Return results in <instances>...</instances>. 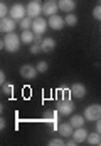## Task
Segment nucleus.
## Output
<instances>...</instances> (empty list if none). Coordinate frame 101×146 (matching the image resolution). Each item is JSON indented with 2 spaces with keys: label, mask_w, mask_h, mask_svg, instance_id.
<instances>
[{
  "label": "nucleus",
  "mask_w": 101,
  "mask_h": 146,
  "mask_svg": "<svg viewBox=\"0 0 101 146\" xmlns=\"http://www.w3.org/2000/svg\"><path fill=\"white\" fill-rule=\"evenodd\" d=\"M0 82H2V85H5V75H3V72L0 73Z\"/></svg>",
  "instance_id": "obj_29"
},
{
  "label": "nucleus",
  "mask_w": 101,
  "mask_h": 146,
  "mask_svg": "<svg viewBox=\"0 0 101 146\" xmlns=\"http://www.w3.org/2000/svg\"><path fill=\"white\" fill-rule=\"evenodd\" d=\"M64 21H66V24H67V26H71V27L78 24V17H76L74 14H67V15H66V19H64Z\"/></svg>",
  "instance_id": "obj_20"
},
{
  "label": "nucleus",
  "mask_w": 101,
  "mask_h": 146,
  "mask_svg": "<svg viewBox=\"0 0 101 146\" xmlns=\"http://www.w3.org/2000/svg\"><path fill=\"white\" fill-rule=\"evenodd\" d=\"M37 73H39L37 72V66H32V65H24V66H20V76L25 78V80L35 78Z\"/></svg>",
  "instance_id": "obj_8"
},
{
  "label": "nucleus",
  "mask_w": 101,
  "mask_h": 146,
  "mask_svg": "<svg viewBox=\"0 0 101 146\" xmlns=\"http://www.w3.org/2000/svg\"><path fill=\"white\" fill-rule=\"evenodd\" d=\"M5 126H7V122H5V119H2V121H0V129H3Z\"/></svg>",
  "instance_id": "obj_30"
},
{
  "label": "nucleus",
  "mask_w": 101,
  "mask_h": 146,
  "mask_svg": "<svg viewBox=\"0 0 101 146\" xmlns=\"http://www.w3.org/2000/svg\"><path fill=\"white\" fill-rule=\"evenodd\" d=\"M40 48H42L44 53H49V51H52V49L56 48V41H54L52 37H46V39L40 42Z\"/></svg>",
  "instance_id": "obj_15"
},
{
  "label": "nucleus",
  "mask_w": 101,
  "mask_h": 146,
  "mask_svg": "<svg viewBox=\"0 0 101 146\" xmlns=\"http://www.w3.org/2000/svg\"><path fill=\"white\" fill-rule=\"evenodd\" d=\"M84 119L96 122L98 119H101V104H91L84 109Z\"/></svg>",
  "instance_id": "obj_2"
},
{
  "label": "nucleus",
  "mask_w": 101,
  "mask_h": 146,
  "mask_svg": "<svg viewBox=\"0 0 101 146\" xmlns=\"http://www.w3.org/2000/svg\"><path fill=\"white\" fill-rule=\"evenodd\" d=\"M69 122H71V126H72L74 129L83 127V126H84V115H72Z\"/></svg>",
  "instance_id": "obj_17"
},
{
  "label": "nucleus",
  "mask_w": 101,
  "mask_h": 146,
  "mask_svg": "<svg viewBox=\"0 0 101 146\" xmlns=\"http://www.w3.org/2000/svg\"><path fill=\"white\" fill-rule=\"evenodd\" d=\"M20 42H22V39L17 36L15 33H8L7 36L3 37V41H2V48H5L8 53H15V51H19Z\"/></svg>",
  "instance_id": "obj_1"
},
{
  "label": "nucleus",
  "mask_w": 101,
  "mask_h": 146,
  "mask_svg": "<svg viewBox=\"0 0 101 146\" xmlns=\"http://www.w3.org/2000/svg\"><path fill=\"white\" fill-rule=\"evenodd\" d=\"M88 145H100L101 143V134L96 131V133H93V134H88Z\"/></svg>",
  "instance_id": "obj_18"
},
{
  "label": "nucleus",
  "mask_w": 101,
  "mask_h": 146,
  "mask_svg": "<svg viewBox=\"0 0 101 146\" xmlns=\"http://www.w3.org/2000/svg\"><path fill=\"white\" fill-rule=\"evenodd\" d=\"M7 14H10V10H8L7 5L2 2V3H0V17H7Z\"/></svg>",
  "instance_id": "obj_22"
},
{
  "label": "nucleus",
  "mask_w": 101,
  "mask_h": 146,
  "mask_svg": "<svg viewBox=\"0 0 101 146\" xmlns=\"http://www.w3.org/2000/svg\"><path fill=\"white\" fill-rule=\"evenodd\" d=\"M57 131H59V134H61L63 138H72L74 127L71 126V122H63V124H59Z\"/></svg>",
  "instance_id": "obj_11"
},
{
  "label": "nucleus",
  "mask_w": 101,
  "mask_h": 146,
  "mask_svg": "<svg viewBox=\"0 0 101 146\" xmlns=\"http://www.w3.org/2000/svg\"><path fill=\"white\" fill-rule=\"evenodd\" d=\"M57 5H59V10L71 14L74 9H76V2L74 0H57Z\"/></svg>",
  "instance_id": "obj_12"
},
{
  "label": "nucleus",
  "mask_w": 101,
  "mask_h": 146,
  "mask_svg": "<svg viewBox=\"0 0 101 146\" xmlns=\"http://www.w3.org/2000/svg\"><path fill=\"white\" fill-rule=\"evenodd\" d=\"M47 22H49V27H51V29H54V31H61V29L64 27V24H66V21H64L63 17H59L57 14L51 15Z\"/></svg>",
  "instance_id": "obj_9"
},
{
  "label": "nucleus",
  "mask_w": 101,
  "mask_h": 146,
  "mask_svg": "<svg viewBox=\"0 0 101 146\" xmlns=\"http://www.w3.org/2000/svg\"><path fill=\"white\" fill-rule=\"evenodd\" d=\"M56 110L61 114V115H71V112L74 110V102L71 99H61L57 102V107Z\"/></svg>",
  "instance_id": "obj_3"
},
{
  "label": "nucleus",
  "mask_w": 101,
  "mask_h": 146,
  "mask_svg": "<svg viewBox=\"0 0 101 146\" xmlns=\"http://www.w3.org/2000/svg\"><path fill=\"white\" fill-rule=\"evenodd\" d=\"M15 27H17V26H15V19H12L10 15H8V17H2V21H0V31H2V33H5V34L14 33Z\"/></svg>",
  "instance_id": "obj_6"
},
{
  "label": "nucleus",
  "mask_w": 101,
  "mask_h": 146,
  "mask_svg": "<svg viewBox=\"0 0 101 146\" xmlns=\"http://www.w3.org/2000/svg\"><path fill=\"white\" fill-rule=\"evenodd\" d=\"M57 9H59V5H57V2H54V0H47L44 5H42V14L44 15H54V14H57Z\"/></svg>",
  "instance_id": "obj_10"
},
{
  "label": "nucleus",
  "mask_w": 101,
  "mask_h": 146,
  "mask_svg": "<svg viewBox=\"0 0 101 146\" xmlns=\"http://www.w3.org/2000/svg\"><path fill=\"white\" fill-rule=\"evenodd\" d=\"M93 17H94L96 21H101V5L93 9Z\"/></svg>",
  "instance_id": "obj_23"
},
{
  "label": "nucleus",
  "mask_w": 101,
  "mask_h": 146,
  "mask_svg": "<svg viewBox=\"0 0 101 146\" xmlns=\"http://www.w3.org/2000/svg\"><path fill=\"white\" fill-rule=\"evenodd\" d=\"M42 41H44V39H42V34H35V39H34V42H39V44H40Z\"/></svg>",
  "instance_id": "obj_27"
},
{
  "label": "nucleus",
  "mask_w": 101,
  "mask_h": 146,
  "mask_svg": "<svg viewBox=\"0 0 101 146\" xmlns=\"http://www.w3.org/2000/svg\"><path fill=\"white\" fill-rule=\"evenodd\" d=\"M96 131L101 134V119H98V121H96Z\"/></svg>",
  "instance_id": "obj_28"
},
{
  "label": "nucleus",
  "mask_w": 101,
  "mask_h": 146,
  "mask_svg": "<svg viewBox=\"0 0 101 146\" xmlns=\"http://www.w3.org/2000/svg\"><path fill=\"white\" fill-rule=\"evenodd\" d=\"M35 2H39V0H35Z\"/></svg>",
  "instance_id": "obj_31"
},
{
  "label": "nucleus",
  "mask_w": 101,
  "mask_h": 146,
  "mask_svg": "<svg viewBox=\"0 0 101 146\" xmlns=\"http://www.w3.org/2000/svg\"><path fill=\"white\" fill-rule=\"evenodd\" d=\"M88 131L84 129V127H78V129H74V133H72V138L78 141V143H83V141H86L88 139Z\"/></svg>",
  "instance_id": "obj_14"
},
{
  "label": "nucleus",
  "mask_w": 101,
  "mask_h": 146,
  "mask_svg": "<svg viewBox=\"0 0 101 146\" xmlns=\"http://www.w3.org/2000/svg\"><path fill=\"white\" fill-rule=\"evenodd\" d=\"M71 94L76 97V99H83L86 95V87L83 83H72L71 87Z\"/></svg>",
  "instance_id": "obj_13"
},
{
  "label": "nucleus",
  "mask_w": 101,
  "mask_h": 146,
  "mask_svg": "<svg viewBox=\"0 0 101 146\" xmlns=\"http://www.w3.org/2000/svg\"><path fill=\"white\" fill-rule=\"evenodd\" d=\"M31 19H32V17H29V15H27V17H24L22 21H19V22H20L22 31H27L29 27H32V21H31Z\"/></svg>",
  "instance_id": "obj_19"
},
{
  "label": "nucleus",
  "mask_w": 101,
  "mask_h": 146,
  "mask_svg": "<svg viewBox=\"0 0 101 146\" xmlns=\"http://www.w3.org/2000/svg\"><path fill=\"white\" fill-rule=\"evenodd\" d=\"M100 145H101V143H100Z\"/></svg>",
  "instance_id": "obj_33"
},
{
  "label": "nucleus",
  "mask_w": 101,
  "mask_h": 146,
  "mask_svg": "<svg viewBox=\"0 0 101 146\" xmlns=\"http://www.w3.org/2000/svg\"><path fill=\"white\" fill-rule=\"evenodd\" d=\"M2 90H3L5 95H10V94H12V87H10V85H2Z\"/></svg>",
  "instance_id": "obj_26"
},
{
  "label": "nucleus",
  "mask_w": 101,
  "mask_h": 146,
  "mask_svg": "<svg viewBox=\"0 0 101 146\" xmlns=\"http://www.w3.org/2000/svg\"><path fill=\"white\" fill-rule=\"evenodd\" d=\"M54 2H56V0H54Z\"/></svg>",
  "instance_id": "obj_32"
},
{
  "label": "nucleus",
  "mask_w": 101,
  "mask_h": 146,
  "mask_svg": "<svg viewBox=\"0 0 101 146\" xmlns=\"http://www.w3.org/2000/svg\"><path fill=\"white\" fill-rule=\"evenodd\" d=\"M20 39H22V42H25V44H32L34 39H35V33L34 31H22V36H20Z\"/></svg>",
  "instance_id": "obj_16"
},
{
  "label": "nucleus",
  "mask_w": 101,
  "mask_h": 146,
  "mask_svg": "<svg viewBox=\"0 0 101 146\" xmlns=\"http://www.w3.org/2000/svg\"><path fill=\"white\" fill-rule=\"evenodd\" d=\"M10 17L15 21H22L24 17H27V7H24L22 3H15L10 9Z\"/></svg>",
  "instance_id": "obj_4"
},
{
  "label": "nucleus",
  "mask_w": 101,
  "mask_h": 146,
  "mask_svg": "<svg viewBox=\"0 0 101 146\" xmlns=\"http://www.w3.org/2000/svg\"><path fill=\"white\" fill-rule=\"evenodd\" d=\"M47 68H49V66H47V63H46V61H39V63H37V72H39V73L47 72Z\"/></svg>",
  "instance_id": "obj_21"
},
{
  "label": "nucleus",
  "mask_w": 101,
  "mask_h": 146,
  "mask_svg": "<svg viewBox=\"0 0 101 146\" xmlns=\"http://www.w3.org/2000/svg\"><path fill=\"white\" fill-rule=\"evenodd\" d=\"M40 14H42V5H40L39 2L32 0V2L27 5V15L32 17V19H35V17H40Z\"/></svg>",
  "instance_id": "obj_7"
},
{
  "label": "nucleus",
  "mask_w": 101,
  "mask_h": 146,
  "mask_svg": "<svg viewBox=\"0 0 101 146\" xmlns=\"http://www.w3.org/2000/svg\"><path fill=\"white\" fill-rule=\"evenodd\" d=\"M49 145H51V146H63V145H64V141H63L61 138H56V139H51V141H49Z\"/></svg>",
  "instance_id": "obj_24"
},
{
  "label": "nucleus",
  "mask_w": 101,
  "mask_h": 146,
  "mask_svg": "<svg viewBox=\"0 0 101 146\" xmlns=\"http://www.w3.org/2000/svg\"><path fill=\"white\" fill-rule=\"evenodd\" d=\"M31 51H32L34 54H35V53H39V51H42V48H40V44H39V42H34L32 46H31Z\"/></svg>",
  "instance_id": "obj_25"
},
{
  "label": "nucleus",
  "mask_w": 101,
  "mask_h": 146,
  "mask_svg": "<svg viewBox=\"0 0 101 146\" xmlns=\"http://www.w3.org/2000/svg\"><path fill=\"white\" fill-rule=\"evenodd\" d=\"M47 26H49V22L44 17H35V19H32V27L31 29L35 34H44L46 29H47Z\"/></svg>",
  "instance_id": "obj_5"
}]
</instances>
